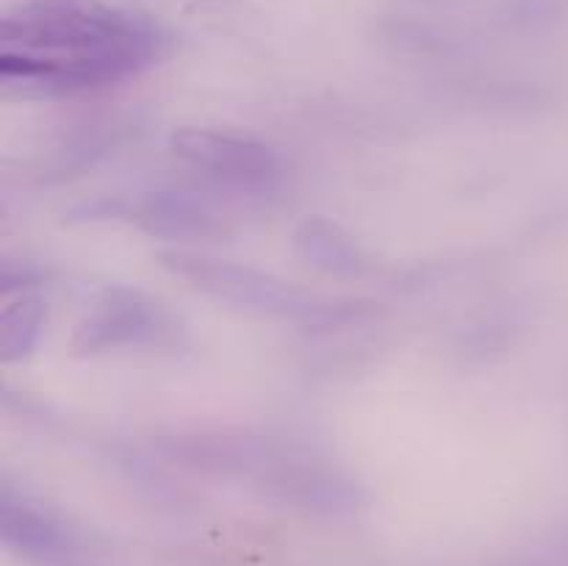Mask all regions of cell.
Masks as SVG:
<instances>
[{
  "instance_id": "1",
  "label": "cell",
  "mask_w": 568,
  "mask_h": 566,
  "mask_svg": "<svg viewBox=\"0 0 568 566\" xmlns=\"http://www.w3.org/2000/svg\"><path fill=\"white\" fill-rule=\"evenodd\" d=\"M164 44V31L125 6L28 0L3 17L0 72L42 89L105 87L153 64Z\"/></svg>"
}]
</instances>
